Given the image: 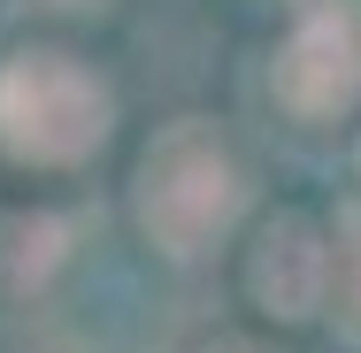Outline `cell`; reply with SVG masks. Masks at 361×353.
<instances>
[{
	"label": "cell",
	"instance_id": "6da1fadb",
	"mask_svg": "<svg viewBox=\"0 0 361 353\" xmlns=\"http://www.w3.org/2000/svg\"><path fill=\"white\" fill-rule=\"evenodd\" d=\"M131 223L161 261H200L246 223V161L208 116H177L131 161Z\"/></svg>",
	"mask_w": 361,
	"mask_h": 353
},
{
	"label": "cell",
	"instance_id": "7a4b0ae2",
	"mask_svg": "<svg viewBox=\"0 0 361 353\" xmlns=\"http://www.w3.org/2000/svg\"><path fill=\"white\" fill-rule=\"evenodd\" d=\"M116 131V92L62 47H16L0 62V154L23 169H77Z\"/></svg>",
	"mask_w": 361,
	"mask_h": 353
},
{
	"label": "cell",
	"instance_id": "3957f363",
	"mask_svg": "<svg viewBox=\"0 0 361 353\" xmlns=\"http://www.w3.org/2000/svg\"><path fill=\"white\" fill-rule=\"evenodd\" d=\"M269 100L292 123H346L361 108V8L307 0L269 54Z\"/></svg>",
	"mask_w": 361,
	"mask_h": 353
},
{
	"label": "cell",
	"instance_id": "277c9868",
	"mask_svg": "<svg viewBox=\"0 0 361 353\" xmlns=\"http://www.w3.org/2000/svg\"><path fill=\"white\" fill-rule=\"evenodd\" d=\"M323 269H331V230L307 208H277L238 254V292L254 315L300 330L323 315Z\"/></svg>",
	"mask_w": 361,
	"mask_h": 353
},
{
	"label": "cell",
	"instance_id": "5b68a950",
	"mask_svg": "<svg viewBox=\"0 0 361 353\" xmlns=\"http://www.w3.org/2000/svg\"><path fill=\"white\" fill-rule=\"evenodd\" d=\"M70 261V223L47 208H8L0 215V284L8 292H39Z\"/></svg>",
	"mask_w": 361,
	"mask_h": 353
},
{
	"label": "cell",
	"instance_id": "8992f818",
	"mask_svg": "<svg viewBox=\"0 0 361 353\" xmlns=\"http://www.w3.org/2000/svg\"><path fill=\"white\" fill-rule=\"evenodd\" d=\"M323 315L331 330L361 346V208H346L331 223V269H323Z\"/></svg>",
	"mask_w": 361,
	"mask_h": 353
},
{
	"label": "cell",
	"instance_id": "52a82bcc",
	"mask_svg": "<svg viewBox=\"0 0 361 353\" xmlns=\"http://www.w3.org/2000/svg\"><path fill=\"white\" fill-rule=\"evenodd\" d=\"M31 16H70V23H85V16H108L116 0H23Z\"/></svg>",
	"mask_w": 361,
	"mask_h": 353
},
{
	"label": "cell",
	"instance_id": "ba28073f",
	"mask_svg": "<svg viewBox=\"0 0 361 353\" xmlns=\"http://www.w3.org/2000/svg\"><path fill=\"white\" fill-rule=\"evenodd\" d=\"M200 353H262V346H246V338H216V346H200Z\"/></svg>",
	"mask_w": 361,
	"mask_h": 353
}]
</instances>
